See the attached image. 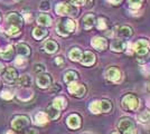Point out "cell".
I'll use <instances>...</instances> for the list:
<instances>
[{"label":"cell","mask_w":150,"mask_h":134,"mask_svg":"<svg viewBox=\"0 0 150 134\" xmlns=\"http://www.w3.org/2000/svg\"><path fill=\"white\" fill-rule=\"evenodd\" d=\"M90 111L94 113V114H99V113H106V112H110L112 109V104L105 101V100H102V101H94L90 104L88 106Z\"/></svg>","instance_id":"1"},{"label":"cell","mask_w":150,"mask_h":134,"mask_svg":"<svg viewBox=\"0 0 150 134\" xmlns=\"http://www.w3.org/2000/svg\"><path fill=\"white\" fill-rule=\"evenodd\" d=\"M76 28L75 22L72 19H64L61 20L58 24H57L56 30L59 35L62 36H67L69 32H73Z\"/></svg>","instance_id":"2"},{"label":"cell","mask_w":150,"mask_h":134,"mask_svg":"<svg viewBox=\"0 0 150 134\" xmlns=\"http://www.w3.org/2000/svg\"><path fill=\"white\" fill-rule=\"evenodd\" d=\"M122 107L127 111H137L139 107V100L134 95L129 94L122 98Z\"/></svg>","instance_id":"3"},{"label":"cell","mask_w":150,"mask_h":134,"mask_svg":"<svg viewBox=\"0 0 150 134\" xmlns=\"http://www.w3.org/2000/svg\"><path fill=\"white\" fill-rule=\"evenodd\" d=\"M55 10H56V13H58V15H71V16H76L77 15L76 8L72 5L66 4V2L58 4L55 8Z\"/></svg>","instance_id":"4"},{"label":"cell","mask_w":150,"mask_h":134,"mask_svg":"<svg viewBox=\"0 0 150 134\" xmlns=\"http://www.w3.org/2000/svg\"><path fill=\"white\" fill-rule=\"evenodd\" d=\"M118 126L119 130H121L125 134H136L134 124L130 119H122Z\"/></svg>","instance_id":"5"},{"label":"cell","mask_w":150,"mask_h":134,"mask_svg":"<svg viewBox=\"0 0 150 134\" xmlns=\"http://www.w3.org/2000/svg\"><path fill=\"white\" fill-rule=\"evenodd\" d=\"M29 124V119L27 116H24V115H19V116H16L15 119L13 120V128L17 131H20L23 128H25L28 126Z\"/></svg>","instance_id":"6"},{"label":"cell","mask_w":150,"mask_h":134,"mask_svg":"<svg viewBox=\"0 0 150 134\" xmlns=\"http://www.w3.org/2000/svg\"><path fill=\"white\" fill-rule=\"evenodd\" d=\"M69 92L72 94V95L76 96V97H82V96L85 95L86 93V88L84 85L82 84H77V83H71L69 85Z\"/></svg>","instance_id":"7"},{"label":"cell","mask_w":150,"mask_h":134,"mask_svg":"<svg viewBox=\"0 0 150 134\" xmlns=\"http://www.w3.org/2000/svg\"><path fill=\"white\" fill-rule=\"evenodd\" d=\"M133 51H136L138 55H140V56L146 55L148 53V51H149V45L147 43V40L139 39L138 41H136L134 45H133Z\"/></svg>","instance_id":"8"},{"label":"cell","mask_w":150,"mask_h":134,"mask_svg":"<svg viewBox=\"0 0 150 134\" xmlns=\"http://www.w3.org/2000/svg\"><path fill=\"white\" fill-rule=\"evenodd\" d=\"M106 78L113 83H119L121 79V72L115 67H111L106 70Z\"/></svg>","instance_id":"9"},{"label":"cell","mask_w":150,"mask_h":134,"mask_svg":"<svg viewBox=\"0 0 150 134\" xmlns=\"http://www.w3.org/2000/svg\"><path fill=\"white\" fill-rule=\"evenodd\" d=\"M4 78L8 83H16V81L18 78V73H17V70L15 69V68L9 67L6 70V73L4 74Z\"/></svg>","instance_id":"10"},{"label":"cell","mask_w":150,"mask_h":134,"mask_svg":"<svg viewBox=\"0 0 150 134\" xmlns=\"http://www.w3.org/2000/svg\"><path fill=\"white\" fill-rule=\"evenodd\" d=\"M7 21L10 26H15V27H20L23 25V18L19 16L18 13H10L8 17H7Z\"/></svg>","instance_id":"11"},{"label":"cell","mask_w":150,"mask_h":134,"mask_svg":"<svg viewBox=\"0 0 150 134\" xmlns=\"http://www.w3.org/2000/svg\"><path fill=\"white\" fill-rule=\"evenodd\" d=\"M67 125H69V128H73V130L79 128L81 126V117L77 114L69 115L67 117Z\"/></svg>","instance_id":"12"},{"label":"cell","mask_w":150,"mask_h":134,"mask_svg":"<svg viewBox=\"0 0 150 134\" xmlns=\"http://www.w3.org/2000/svg\"><path fill=\"white\" fill-rule=\"evenodd\" d=\"M92 46H93L95 49H98V51H103V49H105L106 46H108V43H106V40L104 38H102V37H94L92 39Z\"/></svg>","instance_id":"13"},{"label":"cell","mask_w":150,"mask_h":134,"mask_svg":"<svg viewBox=\"0 0 150 134\" xmlns=\"http://www.w3.org/2000/svg\"><path fill=\"white\" fill-rule=\"evenodd\" d=\"M95 62V55L91 51H85L84 55H82L81 57V63L85 66H91L94 64Z\"/></svg>","instance_id":"14"},{"label":"cell","mask_w":150,"mask_h":134,"mask_svg":"<svg viewBox=\"0 0 150 134\" xmlns=\"http://www.w3.org/2000/svg\"><path fill=\"white\" fill-rule=\"evenodd\" d=\"M117 36L119 38H129L132 36V29L128 26H122V27L118 28Z\"/></svg>","instance_id":"15"},{"label":"cell","mask_w":150,"mask_h":134,"mask_svg":"<svg viewBox=\"0 0 150 134\" xmlns=\"http://www.w3.org/2000/svg\"><path fill=\"white\" fill-rule=\"evenodd\" d=\"M50 83H52V79H50V75H47V74H44V75H40L37 77V85L42 88L48 87Z\"/></svg>","instance_id":"16"},{"label":"cell","mask_w":150,"mask_h":134,"mask_svg":"<svg viewBox=\"0 0 150 134\" xmlns=\"http://www.w3.org/2000/svg\"><path fill=\"white\" fill-rule=\"evenodd\" d=\"M111 49L113 51H123L125 49V43L121 39H115L111 43Z\"/></svg>","instance_id":"17"},{"label":"cell","mask_w":150,"mask_h":134,"mask_svg":"<svg viewBox=\"0 0 150 134\" xmlns=\"http://www.w3.org/2000/svg\"><path fill=\"white\" fill-rule=\"evenodd\" d=\"M31 77L29 75H21V76H19L17 78V81H16V84L18 85V86H30L31 85Z\"/></svg>","instance_id":"18"},{"label":"cell","mask_w":150,"mask_h":134,"mask_svg":"<svg viewBox=\"0 0 150 134\" xmlns=\"http://www.w3.org/2000/svg\"><path fill=\"white\" fill-rule=\"evenodd\" d=\"M76 79H77V73L74 72V70H69V72H66L65 75H64V82L67 84L73 83Z\"/></svg>","instance_id":"19"},{"label":"cell","mask_w":150,"mask_h":134,"mask_svg":"<svg viewBox=\"0 0 150 134\" xmlns=\"http://www.w3.org/2000/svg\"><path fill=\"white\" fill-rule=\"evenodd\" d=\"M95 22V18H94L93 15H86L84 18H83V27L85 29H90L92 28Z\"/></svg>","instance_id":"20"},{"label":"cell","mask_w":150,"mask_h":134,"mask_svg":"<svg viewBox=\"0 0 150 134\" xmlns=\"http://www.w3.org/2000/svg\"><path fill=\"white\" fill-rule=\"evenodd\" d=\"M16 48H17V51H18V54L21 56V57L28 56V55L30 54V49H29V47L25 44H18L17 46H16Z\"/></svg>","instance_id":"21"},{"label":"cell","mask_w":150,"mask_h":134,"mask_svg":"<svg viewBox=\"0 0 150 134\" xmlns=\"http://www.w3.org/2000/svg\"><path fill=\"white\" fill-rule=\"evenodd\" d=\"M66 105H67V102H66V100L64 98V97H56L54 101H53V106H55L57 109H63L66 107Z\"/></svg>","instance_id":"22"},{"label":"cell","mask_w":150,"mask_h":134,"mask_svg":"<svg viewBox=\"0 0 150 134\" xmlns=\"http://www.w3.org/2000/svg\"><path fill=\"white\" fill-rule=\"evenodd\" d=\"M69 57L71 58V60H74V62H77V60H81L82 57V53L79 48H73L71 49V51L69 53Z\"/></svg>","instance_id":"23"},{"label":"cell","mask_w":150,"mask_h":134,"mask_svg":"<svg viewBox=\"0 0 150 134\" xmlns=\"http://www.w3.org/2000/svg\"><path fill=\"white\" fill-rule=\"evenodd\" d=\"M37 22L42 26H50V24H52V18H50L48 15L43 13V15H40L37 18Z\"/></svg>","instance_id":"24"},{"label":"cell","mask_w":150,"mask_h":134,"mask_svg":"<svg viewBox=\"0 0 150 134\" xmlns=\"http://www.w3.org/2000/svg\"><path fill=\"white\" fill-rule=\"evenodd\" d=\"M47 115L50 116V119L52 120H57L58 116H59V109H57L55 106L50 105L47 107Z\"/></svg>","instance_id":"25"},{"label":"cell","mask_w":150,"mask_h":134,"mask_svg":"<svg viewBox=\"0 0 150 134\" xmlns=\"http://www.w3.org/2000/svg\"><path fill=\"white\" fill-rule=\"evenodd\" d=\"M35 122L39 125H43V124H46L48 122V117L44 112H39L35 115Z\"/></svg>","instance_id":"26"},{"label":"cell","mask_w":150,"mask_h":134,"mask_svg":"<svg viewBox=\"0 0 150 134\" xmlns=\"http://www.w3.org/2000/svg\"><path fill=\"white\" fill-rule=\"evenodd\" d=\"M58 49V45L55 43V41H53V40H48L46 44H45V51H47V53H55V51Z\"/></svg>","instance_id":"27"},{"label":"cell","mask_w":150,"mask_h":134,"mask_svg":"<svg viewBox=\"0 0 150 134\" xmlns=\"http://www.w3.org/2000/svg\"><path fill=\"white\" fill-rule=\"evenodd\" d=\"M46 35H47V32H46L45 29H43V28H39V27L35 28V29L33 30V36H34L36 39L44 38Z\"/></svg>","instance_id":"28"},{"label":"cell","mask_w":150,"mask_h":134,"mask_svg":"<svg viewBox=\"0 0 150 134\" xmlns=\"http://www.w3.org/2000/svg\"><path fill=\"white\" fill-rule=\"evenodd\" d=\"M138 120L141 123H147L150 121V111L149 109H144V112H141L138 115Z\"/></svg>","instance_id":"29"},{"label":"cell","mask_w":150,"mask_h":134,"mask_svg":"<svg viewBox=\"0 0 150 134\" xmlns=\"http://www.w3.org/2000/svg\"><path fill=\"white\" fill-rule=\"evenodd\" d=\"M13 46H8L5 51H0V56L4 58V59H9V58L13 56Z\"/></svg>","instance_id":"30"},{"label":"cell","mask_w":150,"mask_h":134,"mask_svg":"<svg viewBox=\"0 0 150 134\" xmlns=\"http://www.w3.org/2000/svg\"><path fill=\"white\" fill-rule=\"evenodd\" d=\"M96 25H98V28H99L100 30H105L106 27H108V25H106L105 19H104V18H99L98 22H96Z\"/></svg>","instance_id":"31"},{"label":"cell","mask_w":150,"mask_h":134,"mask_svg":"<svg viewBox=\"0 0 150 134\" xmlns=\"http://www.w3.org/2000/svg\"><path fill=\"white\" fill-rule=\"evenodd\" d=\"M7 32H8V35H10V36H16V35L19 34V28L18 27H15V26H10Z\"/></svg>","instance_id":"32"},{"label":"cell","mask_w":150,"mask_h":134,"mask_svg":"<svg viewBox=\"0 0 150 134\" xmlns=\"http://www.w3.org/2000/svg\"><path fill=\"white\" fill-rule=\"evenodd\" d=\"M1 97L2 98H5V100H11L13 98V94H11V92L10 91H2V93H1Z\"/></svg>","instance_id":"33"},{"label":"cell","mask_w":150,"mask_h":134,"mask_svg":"<svg viewBox=\"0 0 150 134\" xmlns=\"http://www.w3.org/2000/svg\"><path fill=\"white\" fill-rule=\"evenodd\" d=\"M39 8H40V10H45V11H47V10H50V1L48 0H45V1H42V4H40V6H39Z\"/></svg>","instance_id":"34"},{"label":"cell","mask_w":150,"mask_h":134,"mask_svg":"<svg viewBox=\"0 0 150 134\" xmlns=\"http://www.w3.org/2000/svg\"><path fill=\"white\" fill-rule=\"evenodd\" d=\"M128 1L132 8H140L141 2H142V0H128Z\"/></svg>","instance_id":"35"},{"label":"cell","mask_w":150,"mask_h":134,"mask_svg":"<svg viewBox=\"0 0 150 134\" xmlns=\"http://www.w3.org/2000/svg\"><path fill=\"white\" fill-rule=\"evenodd\" d=\"M25 64H26L25 58H23L21 56L17 57V59H16V65H17L18 67H24V65Z\"/></svg>","instance_id":"36"},{"label":"cell","mask_w":150,"mask_h":134,"mask_svg":"<svg viewBox=\"0 0 150 134\" xmlns=\"http://www.w3.org/2000/svg\"><path fill=\"white\" fill-rule=\"evenodd\" d=\"M45 66L43 64H36L34 66V72L35 73H40V72H44Z\"/></svg>","instance_id":"37"},{"label":"cell","mask_w":150,"mask_h":134,"mask_svg":"<svg viewBox=\"0 0 150 134\" xmlns=\"http://www.w3.org/2000/svg\"><path fill=\"white\" fill-rule=\"evenodd\" d=\"M72 2H73L74 5L80 6V5H84V4L86 2V0H72Z\"/></svg>","instance_id":"38"},{"label":"cell","mask_w":150,"mask_h":134,"mask_svg":"<svg viewBox=\"0 0 150 134\" xmlns=\"http://www.w3.org/2000/svg\"><path fill=\"white\" fill-rule=\"evenodd\" d=\"M55 63H56L57 65H63V63H64V60H63L62 57H56V59H55Z\"/></svg>","instance_id":"39"},{"label":"cell","mask_w":150,"mask_h":134,"mask_svg":"<svg viewBox=\"0 0 150 134\" xmlns=\"http://www.w3.org/2000/svg\"><path fill=\"white\" fill-rule=\"evenodd\" d=\"M25 134H37V132H36V130H34V128H30V130H28V131H27Z\"/></svg>","instance_id":"40"},{"label":"cell","mask_w":150,"mask_h":134,"mask_svg":"<svg viewBox=\"0 0 150 134\" xmlns=\"http://www.w3.org/2000/svg\"><path fill=\"white\" fill-rule=\"evenodd\" d=\"M112 5H118V4H120L121 2V0H109Z\"/></svg>","instance_id":"41"},{"label":"cell","mask_w":150,"mask_h":134,"mask_svg":"<svg viewBox=\"0 0 150 134\" xmlns=\"http://www.w3.org/2000/svg\"><path fill=\"white\" fill-rule=\"evenodd\" d=\"M2 69H4V65H2V64H0V73L2 72Z\"/></svg>","instance_id":"42"},{"label":"cell","mask_w":150,"mask_h":134,"mask_svg":"<svg viewBox=\"0 0 150 134\" xmlns=\"http://www.w3.org/2000/svg\"><path fill=\"white\" fill-rule=\"evenodd\" d=\"M6 134H13V132H7Z\"/></svg>","instance_id":"43"},{"label":"cell","mask_w":150,"mask_h":134,"mask_svg":"<svg viewBox=\"0 0 150 134\" xmlns=\"http://www.w3.org/2000/svg\"><path fill=\"white\" fill-rule=\"evenodd\" d=\"M112 134H120L119 132H114V133H112Z\"/></svg>","instance_id":"44"},{"label":"cell","mask_w":150,"mask_h":134,"mask_svg":"<svg viewBox=\"0 0 150 134\" xmlns=\"http://www.w3.org/2000/svg\"><path fill=\"white\" fill-rule=\"evenodd\" d=\"M148 88H149V91H150V83H149V85H148Z\"/></svg>","instance_id":"45"}]
</instances>
